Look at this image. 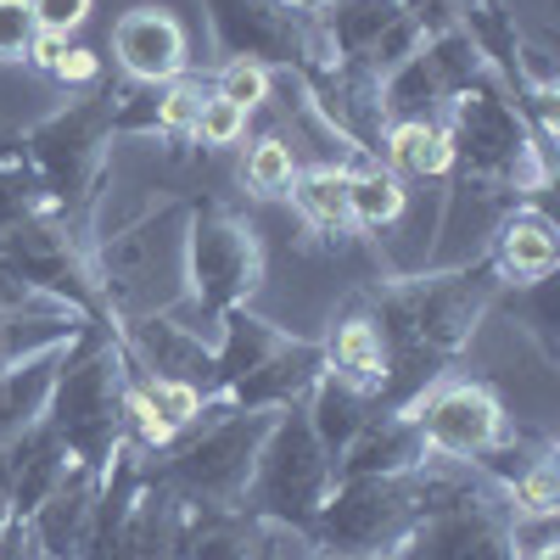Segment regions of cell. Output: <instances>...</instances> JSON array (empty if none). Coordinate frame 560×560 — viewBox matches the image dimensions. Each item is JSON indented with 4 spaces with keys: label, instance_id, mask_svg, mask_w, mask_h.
I'll use <instances>...</instances> for the list:
<instances>
[{
    "label": "cell",
    "instance_id": "cell-16",
    "mask_svg": "<svg viewBox=\"0 0 560 560\" xmlns=\"http://www.w3.org/2000/svg\"><path fill=\"white\" fill-rule=\"evenodd\" d=\"M113 57H118L129 84H174L191 68L185 23L168 7H135L113 23Z\"/></svg>",
    "mask_w": 560,
    "mask_h": 560
},
{
    "label": "cell",
    "instance_id": "cell-12",
    "mask_svg": "<svg viewBox=\"0 0 560 560\" xmlns=\"http://www.w3.org/2000/svg\"><path fill=\"white\" fill-rule=\"evenodd\" d=\"M482 73H488V62L477 57V45H471V34H465V28L427 34V39H420V51L382 79L387 124H398V118L443 124V113H448Z\"/></svg>",
    "mask_w": 560,
    "mask_h": 560
},
{
    "label": "cell",
    "instance_id": "cell-42",
    "mask_svg": "<svg viewBox=\"0 0 560 560\" xmlns=\"http://www.w3.org/2000/svg\"><path fill=\"white\" fill-rule=\"evenodd\" d=\"M34 298H39V292H28L23 280H12L7 269H0V308H18V303H34ZM51 303H57V298H51Z\"/></svg>",
    "mask_w": 560,
    "mask_h": 560
},
{
    "label": "cell",
    "instance_id": "cell-14",
    "mask_svg": "<svg viewBox=\"0 0 560 560\" xmlns=\"http://www.w3.org/2000/svg\"><path fill=\"white\" fill-rule=\"evenodd\" d=\"M420 420V438H427V454L438 459H482L504 432H510V415L504 404L471 382V376H438L415 404H404Z\"/></svg>",
    "mask_w": 560,
    "mask_h": 560
},
{
    "label": "cell",
    "instance_id": "cell-8",
    "mask_svg": "<svg viewBox=\"0 0 560 560\" xmlns=\"http://www.w3.org/2000/svg\"><path fill=\"white\" fill-rule=\"evenodd\" d=\"M331 488H337V465H331V454L319 448L303 404L275 409V427H269V438H264V448L253 459L242 510H253V516H264V522L308 533L314 516H319V504L331 499Z\"/></svg>",
    "mask_w": 560,
    "mask_h": 560
},
{
    "label": "cell",
    "instance_id": "cell-10",
    "mask_svg": "<svg viewBox=\"0 0 560 560\" xmlns=\"http://www.w3.org/2000/svg\"><path fill=\"white\" fill-rule=\"evenodd\" d=\"M208 23L224 62L242 57L269 73H303L331 57L308 7H298V0H208Z\"/></svg>",
    "mask_w": 560,
    "mask_h": 560
},
{
    "label": "cell",
    "instance_id": "cell-34",
    "mask_svg": "<svg viewBox=\"0 0 560 560\" xmlns=\"http://www.w3.org/2000/svg\"><path fill=\"white\" fill-rule=\"evenodd\" d=\"M269 84H275V73H269V68L230 57V62L213 73V96H219V102H236L242 113H258V107L269 102Z\"/></svg>",
    "mask_w": 560,
    "mask_h": 560
},
{
    "label": "cell",
    "instance_id": "cell-44",
    "mask_svg": "<svg viewBox=\"0 0 560 560\" xmlns=\"http://www.w3.org/2000/svg\"><path fill=\"white\" fill-rule=\"evenodd\" d=\"M303 7H319V0H303Z\"/></svg>",
    "mask_w": 560,
    "mask_h": 560
},
{
    "label": "cell",
    "instance_id": "cell-13",
    "mask_svg": "<svg viewBox=\"0 0 560 560\" xmlns=\"http://www.w3.org/2000/svg\"><path fill=\"white\" fill-rule=\"evenodd\" d=\"M308 18L337 62H353L376 79L409 62L427 39V28L409 18L404 0H319V7H308Z\"/></svg>",
    "mask_w": 560,
    "mask_h": 560
},
{
    "label": "cell",
    "instance_id": "cell-21",
    "mask_svg": "<svg viewBox=\"0 0 560 560\" xmlns=\"http://www.w3.org/2000/svg\"><path fill=\"white\" fill-rule=\"evenodd\" d=\"M179 527H185V504L147 477L140 493H135V504H129V516H124L113 560H179Z\"/></svg>",
    "mask_w": 560,
    "mask_h": 560
},
{
    "label": "cell",
    "instance_id": "cell-26",
    "mask_svg": "<svg viewBox=\"0 0 560 560\" xmlns=\"http://www.w3.org/2000/svg\"><path fill=\"white\" fill-rule=\"evenodd\" d=\"M287 202L298 208L303 230H314V236H337V242L353 236V219H348V163H308V168H298Z\"/></svg>",
    "mask_w": 560,
    "mask_h": 560
},
{
    "label": "cell",
    "instance_id": "cell-43",
    "mask_svg": "<svg viewBox=\"0 0 560 560\" xmlns=\"http://www.w3.org/2000/svg\"><path fill=\"white\" fill-rule=\"evenodd\" d=\"M314 560H342V555H314Z\"/></svg>",
    "mask_w": 560,
    "mask_h": 560
},
{
    "label": "cell",
    "instance_id": "cell-9",
    "mask_svg": "<svg viewBox=\"0 0 560 560\" xmlns=\"http://www.w3.org/2000/svg\"><path fill=\"white\" fill-rule=\"evenodd\" d=\"M0 269L23 280L28 292L79 308L90 325H113L102 308V287H96V236H90V224H73L62 213H39L0 236Z\"/></svg>",
    "mask_w": 560,
    "mask_h": 560
},
{
    "label": "cell",
    "instance_id": "cell-39",
    "mask_svg": "<svg viewBox=\"0 0 560 560\" xmlns=\"http://www.w3.org/2000/svg\"><path fill=\"white\" fill-rule=\"evenodd\" d=\"M62 51H68V39H62V34H34V45H28V68H39L45 79H51V68L62 62Z\"/></svg>",
    "mask_w": 560,
    "mask_h": 560
},
{
    "label": "cell",
    "instance_id": "cell-7",
    "mask_svg": "<svg viewBox=\"0 0 560 560\" xmlns=\"http://www.w3.org/2000/svg\"><path fill=\"white\" fill-rule=\"evenodd\" d=\"M113 107H118L113 90L90 84L73 102H62L51 118L23 129L28 152L45 174V191H51V208L73 224H96V202L113 179V140H118Z\"/></svg>",
    "mask_w": 560,
    "mask_h": 560
},
{
    "label": "cell",
    "instance_id": "cell-6",
    "mask_svg": "<svg viewBox=\"0 0 560 560\" xmlns=\"http://www.w3.org/2000/svg\"><path fill=\"white\" fill-rule=\"evenodd\" d=\"M185 264H191V287L174 319L185 331H213L230 308H247V298L264 287V236L258 224L219 191L191 197V242H185Z\"/></svg>",
    "mask_w": 560,
    "mask_h": 560
},
{
    "label": "cell",
    "instance_id": "cell-11",
    "mask_svg": "<svg viewBox=\"0 0 560 560\" xmlns=\"http://www.w3.org/2000/svg\"><path fill=\"white\" fill-rule=\"evenodd\" d=\"M516 510H510L499 482H477L465 499L432 510L427 522L409 533V544L393 560H516Z\"/></svg>",
    "mask_w": 560,
    "mask_h": 560
},
{
    "label": "cell",
    "instance_id": "cell-19",
    "mask_svg": "<svg viewBox=\"0 0 560 560\" xmlns=\"http://www.w3.org/2000/svg\"><path fill=\"white\" fill-rule=\"evenodd\" d=\"M427 459V438H420V420L409 409H376L359 427V438L342 448L337 459V482L342 477H382V471H409V465Z\"/></svg>",
    "mask_w": 560,
    "mask_h": 560
},
{
    "label": "cell",
    "instance_id": "cell-38",
    "mask_svg": "<svg viewBox=\"0 0 560 560\" xmlns=\"http://www.w3.org/2000/svg\"><path fill=\"white\" fill-rule=\"evenodd\" d=\"M404 7L427 34H443V28H459V18L471 12V0H404Z\"/></svg>",
    "mask_w": 560,
    "mask_h": 560
},
{
    "label": "cell",
    "instance_id": "cell-20",
    "mask_svg": "<svg viewBox=\"0 0 560 560\" xmlns=\"http://www.w3.org/2000/svg\"><path fill=\"white\" fill-rule=\"evenodd\" d=\"M325 353V370H331L337 382H348L353 393L364 398H382V382H387V342L376 331V319L364 314V303H353L331 331L319 342Z\"/></svg>",
    "mask_w": 560,
    "mask_h": 560
},
{
    "label": "cell",
    "instance_id": "cell-25",
    "mask_svg": "<svg viewBox=\"0 0 560 560\" xmlns=\"http://www.w3.org/2000/svg\"><path fill=\"white\" fill-rule=\"evenodd\" d=\"M39 213H57L51 191H45V174L28 152V135L18 124H0V236Z\"/></svg>",
    "mask_w": 560,
    "mask_h": 560
},
{
    "label": "cell",
    "instance_id": "cell-22",
    "mask_svg": "<svg viewBox=\"0 0 560 560\" xmlns=\"http://www.w3.org/2000/svg\"><path fill=\"white\" fill-rule=\"evenodd\" d=\"M84 325H90V319H84L79 308L51 303V298L0 308V370L23 364V359H34V353H45V348H68Z\"/></svg>",
    "mask_w": 560,
    "mask_h": 560
},
{
    "label": "cell",
    "instance_id": "cell-5",
    "mask_svg": "<svg viewBox=\"0 0 560 560\" xmlns=\"http://www.w3.org/2000/svg\"><path fill=\"white\" fill-rule=\"evenodd\" d=\"M124 409H129V359L118 348V331L113 325H84L57 370L51 398H45V427L62 438V448L79 465L107 471L118 443H129Z\"/></svg>",
    "mask_w": 560,
    "mask_h": 560
},
{
    "label": "cell",
    "instance_id": "cell-15",
    "mask_svg": "<svg viewBox=\"0 0 560 560\" xmlns=\"http://www.w3.org/2000/svg\"><path fill=\"white\" fill-rule=\"evenodd\" d=\"M314 538L298 527L264 522L253 510H185L179 560H314Z\"/></svg>",
    "mask_w": 560,
    "mask_h": 560
},
{
    "label": "cell",
    "instance_id": "cell-31",
    "mask_svg": "<svg viewBox=\"0 0 560 560\" xmlns=\"http://www.w3.org/2000/svg\"><path fill=\"white\" fill-rule=\"evenodd\" d=\"M298 168L303 163L292 158L287 140H280V135H258L247 147V158H242V185H247V197H258V202H287Z\"/></svg>",
    "mask_w": 560,
    "mask_h": 560
},
{
    "label": "cell",
    "instance_id": "cell-24",
    "mask_svg": "<svg viewBox=\"0 0 560 560\" xmlns=\"http://www.w3.org/2000/svg\"><path fill=\"white\" fill-rule=\"evenodd\" d=\"M7 465H12V510H18V522H28L39 499L57 488V477L73 465V454L62 448V438L45 427V415L34 420V427L7 448Z\"/></svg>",
    "mask_w": 560,
    "mask_h": 560
},
{
    "label": "cell",
    "instance_id": "cell-33",
    "mask_svg": "<svg viewBox=\"0 0 560 560\" xmlns=\"http://www.w3.org/2000/svg\"><path fill=\"white\" fill-rule=\"evenodd\" d=\"M247 124H253V113H242L236 102H219L208 90L202 107H197V124H191V140L202 152H230V147H242V140H247Z\"/></svg>",
    "mask_w": 560,
    "mask_h": 560
},
{
    "label": "cell",
    "instance_id": "cell-36",
    "mask_svg": "<svg viewBox=\"0 0 560 560\" xmlns=\"http://www.w3.org/2000/svg\"><path fill=\"white\" fill-rule=\"evenodd\" d=\"M90 7H96V0H28L39 34H62V39H68L73 28H84Z\"/></svg>",
    "mask_w": 560,
    "mask_h": 560
},
{
    "label": "cell",
    "instance_id": "cell-30",
    "mask_svg": "<svg viewBox=\"0 0 560 560\" xmlns=\"http://www.w3.org/2000/svg\"><path fill=\"white\" fill-rule=\"evenodd\" d=\"M493 308H510V314L522 319V331H527V342L538 348L544 364L560 359V331H555V275L533 280V287H504Z\"/></svg>",
    "mask_w": 560,
    "mask_h": 560
},
{
    "label": "cell",
    "instance_id": "cell-32",
    "mask_svg": "<svg viewBox=\"0 0 560 560\" xmlns=\"http://www.w3.org/2000/svg\"><path fill=\"white\" fill-rule=\"evenodd\" d=\"M510 510H516V522H555L560 510V465H555V443L527 465V471L504 488Z\"/></svg>",
    "mask_w": 560,
    "mask_h": 560
},
{
    "label": "cell",
    "instance_id": "cell-3",
    "mask_svg": "<svg viewBox=\"0 0 560 560\" xmlns=\"http://www.w3.org/2000/svg\"><path fill=\"white\" fill-rule=\"evenodd\" d=\"M269 427H275V409H236V404L213 398L191 432H179L174 443L152 454L140 448V459H147V477L168 488L185 510H230L247 493L253 459Z\"/></svg>",
    "mask_w": 560,
    "mask_h": 560
},
{
    "label": "cell",
    "instance_id": "cell-1",
    "mask_svg": "<svg viewBox=\"0 0 560 560\" xmlns=\"http://www.w3.org/2000/svg\"><path fill=\"white\" fill-rule=\"evenodd\" d=\"M499 292H504V280L493 275L482 253L465 264H448V269L370 280L359 303L387 342V382H382L376 409H404L438 376H448V364L471 348L477 325L493 314Z\"/></svg>",
    "mask_w": 560,
    "mask_h": 560
},
{
    "label": "cell",
    "instance_id": "cell-29",
    "mask_svg": "<svg viewBox=\"0 0 560 560\" xmlns=\"http://www.w3.org/2000/svg\"><path fill=\"white\" fill-rule=\"evenodd\" d=\"M404 213H409V185L398 174H387L382 163L348 168V219H353V230L387 236Z\"/></svg>",
    "mask_w": 560,
    "mask_h": 560
},
{
    "label": "cell",
    "instance_id": "cell-37",
    "mask_svg": "<svg viewBox=\"0 0 560 560\" xmlns=\"http://www.w3.org/2000/svg\"><path fill=\"white\" fill-rule=\"evenodd\" d=\"M51 79L68 84V90H90V84H102V57H96V51H84V45H68L62 62L51 68Z\"/></svg>",
    "mask_w": 560,
    "mask_h": 560
},
{
    "label": "cell",
    "instance_id": "cell-41",
    "mask_svg": "<svg viewBox=\"0 0 560 560\" xmlns=\"http://www.w3.org/2000/svg\"><path fill=\"white\" fill-rule=\"evenodd\" d=\"M516 560H560V544H555V527H544V533H533V544L522 538V549H516Z\"/></svg>",
    "mask_w": 560,
    "mask_h": 560
},
{
    "label": "cell",
    "instance_id": "cell-45",
    "mask_svg": "<svg viewBox=\"0 0 560 560\" xmlns=\"http://www.w3.org/2000/svg\"><path fill=\"white\" fill-rule=\"evenodd\" d=\"M298 7H303V0H298Z\"/></svg>",
    "mask_w": 560,
    "mask_h": 560
},
{
    "label": "cell",
    "instance_id": "cell-17",
    "mask_svg": "<svg viewBox=\"0 0 560 560\" xmlns=\"http://www.w3.org/2000/svg\"><path fill=\"white\" fill-rule=\"evenodd\" d=\"M482 258L493 264V275L504 280V287H533V280L560 269V230L538 202H516L493 224Z\"/></svg>",
    "mask_w": 560,
    "mask_h": 560
},
{
    "label": "cell",
    "instance_id": "cell-27",
    "mask_svg": "<svg viewBox=\"0 0 560 560\" xmlns=\"http://www.w3.org/2000/svg\"><path fill=\"white\" fill-rule=\"evenodd\" d=\"M308 404H303V415H308V427H314V438H319V448L331 454V465L342 459V448L359 438V427L370 415H376V398H364V393H353L348 382H337L331 370H319V382L303 393Z\"/></svg>",
    "mask_w": 560,
    "mask_h": 560
},
{
    "label": "cell",
    "instance_id": "cell-40",
    "mask_svg": "<svg viewBox=\"0 0 560 560\" xmlns=\"http://www.w3.org/2000/svg\"><path fill=\"white\" fill-rule=\"evenodd\" d=\"M18 510H12V465H7V448H0V538L12 533Z\"/></svg>",
    "mask_w": 560,
    "mask_h": 560
},
{
    "label": "cell",
    "instance_id": "cell-35",
    "mask_svg": "<svg viewBox=\"0 0 560 560\" xmlns=\"http://www.w3.org/2000/svg\"><path fill=\"white\" fill-rule=\"evenodd\" d=\"M39 23L28 12V0H0V62H28Z\"/></svg>",
    "mask_w": 560,
    "mask_h": 560
},
{
    "label": "cell",
    "instance_id": "cell-18",
    "mask_svg": "<svg viewBox=\"0 0 560 560\" xmlns=\"http://www.w3.org/2000/svg\"><path fill=\"white\" fill-rule=\"evenodd\" d=\"M96 488H102V471L73 459L57 477V488L39 499V510L28 516V538H34L39 560H79L84 533H90V510H96Z\"/></svg>",
    "mask_w": 560,
    "mask_h": 560
},
{
    "label": "cell",
    "instance_id": "cell-4",
    "mask_svg": "<svg viewBox=\"0 0 560 560\" xmlns=\"http://www.w3.org/2000/svg\"><path fill=\"white\" fill-rule=\"evenodd\" d=\"M443 135H448V152H454L448 174H471V179L493 185V191H504L510 202H533L538 191H549L555 147H544L533 135V124L504 96V84L493 73H482L443 113Z\"/></svg>",
    "mask_w": 560,
    "mask_h": 560
},
{
    "label": "cell",
    "instance_id": "cell-28",
    "mask_svg": "<svg viewBox=\"0 0 560 560\" xmlns=\"http://www.w3.org/2000/svg\"><path fill=\"white\" fill-rule=\"evenodd\" d=\"M382 168L398 174L404 185H409V179H448L454 152H448L443 124H427V118H398V124H387V135H382Z\"/></svg>",
    "mask_w": 560,
    "mask_h": 560
},
{
    "label": "cell",
    "instance_id": "cell-2",
    "mask_svg": "<svg viewBox=\"0 0 560 560\" xmlns=\"http://www.w3.org/2000/svg\"><path fill=\"white\" fill-rule=\"evenodd\" d=\"M185 242H191V197H174L152 213H140L135 224L96 236V287L113 325L174 314L185 303V287H191Z\"/></svg>",
    "mask_w": 560,
    "mask_h": 560
},
{
    "label": "cell",
    "instance_id": "cell-23",
    "mask_svg": "<svg viewBox=\"0 0 560 560\" xmlns=\"http://www.w3.org/2000/svg\"><path fill=\"white\" fill-rule=\"evenodd\" d=\"M68 348H45V353H34L23 364L0 370V448H12L34 427V420L45 415V398H51V387H57V370H62Z\"/></svg>",
    "mask_w": 560,
    "mask_h": 560
}]
</instances>
